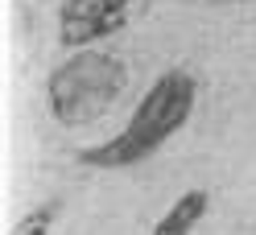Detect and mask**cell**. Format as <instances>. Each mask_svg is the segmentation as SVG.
<instances>
[{
	"mask_svg": "<svg viewBox=\"0 0 256 235\" xmlns=\"http://www.w3.org/2000/svg\"><path fill=\"white\" fill-rule=\"evenodd\" d=\"M58 215H62V198H50V202H42V207L25 211L17 223H12V235H50Z\"/></svg>",
	"mask_w": 256,
	"mask_h": 235,
	"instance_id": "5b68a950",
	"label": "cell"
},
{
	"mask_svg": "<svg viewBox=\"0 0 256 235\" xmlns=\"http://www.w3.org/2000/svg\"><path fill=\"white\" fill-rule=\"evenodd\" d=\"M132 17V0H62L58 41L66 50H91L95 41L120 33Z\"/></svg>",
	"mask_w": 256,
	"mask_h": 235,
	"instance_id": "3957f363",
	"label": "cell"
},
{
	"mask_svg": "<svg viewBox=\"0 0 256 235\" xmlns=\"http://www.w3.org/2000/svg\"><path fill=\"white\" fill-rule=\"evenodd\" d=\"M194 103H198V83L186 70L157 74L153 87L145 91V99L136 103L132 120H128L112 140H104V145H95V149H83L78 161L91 165V169H128V165L145 161V157H153L170 136H178L186 128Z\"/></svg>",
	"mask_w": 256,
	"mask_h": 235,
	"instance_id": "6da1fadb",
	"label": "cell"
},
{
	"mask_svg": "<svg viewBox=\"0 0 256 235\" xmlns=\"http://www.w3.org/2000/svg\"><path fill=\"white\" fill-rule=\"evenodd\" d=\"M128 87V70L116 54L78 50L46 78V103L62 128H83L104 120Z\"/></svg>",
	"mask_w": 256,
	"mask_h": 235,
	"instance_id": "7a4b0ae2",
	"label": "cell"
},
{
	"mask_svg": "<svg viewBox=\"0 0 256 235\" xmlns=\"http://www.w3.org/2000/svg\"><path fill=\"white\" fill-rule=\"evenodd\" d=\"M211 211V194L206 190H186L170 202V211L153 223V235H194L198 223Z\"/></svg>",
	"mask_w": 256,
	"mask_h": 235,
	"instance_id": "277c9868",
	"label": "cell"
}]
</instances>
